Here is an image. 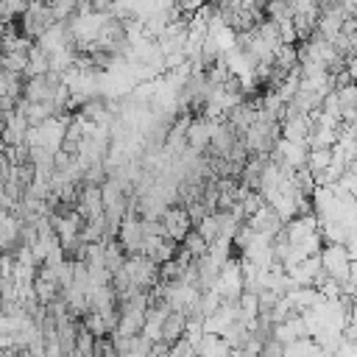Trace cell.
<instances>
[{
    "label": "cell",
    "mask_w": 357,
    "mask_h": 357,
    "mask_svg": "<svg viewBox=\"0 0 357 357\" xmlns=\"http://www.w3.org/2000/svg\"><path fill=\"white\" fill-rule=\"evenodd\" d=\"M53 92H56V90L48 84V78H45V76H31V78H26V87H23L26 101H31V103L53 101Z\"/></svg>",
    "instance_id": "10"
},
{
    "label": "cell",
    "mask_w": 357,
    "mask_h": 357,
    "mask_svg": "<svg viewBox=\"0 0 357 357\" xmlns=\"http://www.w3.org/2000/svg\"><path fill=\"white\" fill-rule=\"evenodd\" d=\"M260 354H263V357H285V343L271 335V338L263 343V351H260Z\"/></svg>",
    "instance_id": "22"
},
{
    "label": "cell",
    "mask_w": 357,
    "mask_h": 357,
    "mask_svg": "<svg viewBox=\"0 0 357 357\" xmlns=\"http://www.w3.org/2000/svg\"><path fill=\"white\" fill-rule=\"evenodd\" d=\"M126 274L131 276L134 288L148 290V288H153V285L159 282V263L151 260V257H145V254H128V260H126Z\"/></svg>",
    "instance_id": "3"
},
{
    "label": "cell",
    "mask_w": 357,
    "mask_h": 357,
    "mask_svg": "<svg viewBox=\"0 0 357 357\" xmlns=\"http://www.w3.org/2000/svg\"><path fill=\"white\" fill-rule=\"evenodd\" d=\"M95 343H98V338L81 324L78 326V338H76V351H81V354H90L92 357V351H95Z\"/></svg>",
    "instance_id": "21"
},
{
    "label": "cell",
    "mask_w": 357,
    "mask_h": 357,
    "mask_svg": "<svg viewBox=\"0 0 357 357\" xmlns=\"http://www.w3.org/2000/svg\"><path fill=\"white\" fill-rule=\"evenodd\" d=\"M120 249L126 254H142V243H145V232H142V218L137 215H126L120 229H117V238Z\"/></svg>",
    "instance_id": "4"
},
{
    "label": "cell",
    "mask_w": 357,
    "mask_h": 357,
    "mask_svg": "<svg viewBox=\"0 0 357 357\" xmlns=\"http://www.w3.org/2000/svg\"><path fill=\"white\" fill-rule=\"evenodd\" d=\"M185 332H188V313L170 310L165 324H162V340L165 343H176L178 338H185Z\"/></svg>",
    "instance_id": "9"
},
{
    "label": "cell",
    "mask_w": 357,
    "mask_h": 357,
    "mask_svg": "<svg viewBox=\"0 0 357 357\" xmlns=\"http://www.w3.org/2000/svg\"><path fill=\"white\" fill-rule=\"evenodd\" d=\"M51 9H53L56 23H70V20L76 17L78 0H51Z\"/></svg>",
    "instance_id": "18"
},
{
    "label": "cell",
    "mask_w": 357,
    "mask_h": 357,
    "mask_svg": "<svg viewBox=\"0 0 357 357\" xmlns=\"http://www.w3.org/2000/svg\"><path fill=\"white\" fill-rule=\"evenodd\" d=\"M48 70H51V53H48L40 42H34V45H31V51H28L26 78H31V76H45Z\"/></svg>",
    "instance_id": "11"
},
{
    "label": "cell",
    "mask_w": 357,
    "mask_h": 357,
    "mask_svg": "<svg viewBox=\"0 0 357 357\" xmlns=\"http://www.w3.org/2000/svg\"><path fill=\"white\" fill-rule=\"evenodd\" d=\"M254 232H260V235H268V238H274L276 232H282L285 229V221L279 218V213L271 207V204H265V207H260L249 221H246Z\"/></svg>",
    "instance_id": "6"
},
{
    "label": "cell",
    "mask_w": 357,
    "mask_h": 357,
    "mask_svg": "<svg viewBox=\"0 0 357 357\" xmlns=\"http://www.w3.org/2000/svg\"><path fill=\"white\" fill-rule=\"evenodd\" d=\"M56 26V17H53V9L51 3H31L26 9V15L20 17V31L28 37V40H40L45 31H51Z\"/></svg>",
    "instance_id": "1"
},
{
    "label": "cell",
    "mask_w": 357,
    "mask_h": 357,
    "mask_svg": "<svg viewBox=\"0 0 357 357\" xmlns=\"http://www.w3.org/2000/svg\"><path fill=\"white\" fill-rule=\"evenodd\" d=\"M193 229H196L207 243H215L218 235H221V213H210V215L201 218V224H196Z\"/></svg>",
    "instance_id": "14"
},
{
    "label": "cell",
    "mask_w": 357,
    "mask_h": 357,
    "mask_svg": "<svg viewBox=\"0 0 357 357\" xmlns=\"http://www.w3.org/2000/svg\"><path fill=\"white\" fill-rule=\"evenodd\" d=\"M340 3H343V12L349 17H357V0H340Z\"/></svg>",
    "instance_id": "23"
},
{
    "label": "cell",
    "mask_w": 357,
    "mask_h": 357,
    "mask_svg": "<svg viewBox=\"0 0 357 357\" xmlns=\"http://www.w3.org/2000/svg\"><path fill=\"white\" fill-rule=\"evenodd\" d=\"M263 12H265V17H268V20H274V23L293 20V9H290L288 0H268Z\"/></svg>",
    "instance_id": "16"
},
{
    "label": "cell",
    "mask_w": 357,
    "mask_h": 357,
    "mask_svg": "<svg viewBox=\"0 0 357 357\" xmlns=\"http://www.w3.org/2000/svg\"><path fill=\"white\" fill-rule=\"evenodd\" d=\"M67 357H90V354H81V351H70Z\"/></svg>",
    "instance_id": "25"
},
{
    "label": "cell",
    "mask_w": 357,
    "mask_h": 357,
    "mask_svg": "<svg viewBox=\"0 0 357 357\" xmlns=\"http://www.w3.org/2000/svg\"><path fill=\"white\" fill-rule=\"evenodd\" d=\"M182 249H185L190 257H196V260H199V257H204V254H207L210 243H207V240H204V238H201L196 229H190V232H188V238L182 240Z\"/></svg>",
    "instance_id": "17"
},
{
    "label": "cell",
    "mask_w": 357,
    "mask_h": 357,
    "mask_svg": "<svg viewBox=\"0 0 357 357\" xmlns=\"http://www.w3.org/2000/svg\"><path fill=\"white\" fill-rule=\"evenodd\" d=\"M59 293H62V285H59V282H51V279H42V276H37V279H34V296H37V301H40V304H51V301H56V299H59Z\"/></svg>",
    "instance_id": "13"
},
{
    "label": "cell",
    "mask_w": 357,
    "mask_h": 357,
    "mask_svg": "<svg viewBox=\"0 0 357 357\" xmlns=\"http://www.w3.org/2000/svg\"><path fill=\"white\" fill-rule=\"evenodd\" d=\"M162 224H165V229H167V238L176 240V243H182V240L188 238V232L193 229V221H190L185 204H170V207L162 213Z\"/></svg>",
    "instance_id": "5"
},
{
    "label": "cell",
    "mask_w": 357,
    "mask_h": 357,
    "mask_svg": "<svg viewBox=\"0 0 357 357\" xmlns=\"http://www.w3.org/2000/svg\"><path fill=\"white\" fill-rule=\"evenodd\" d=\"M0 81H3V67H0Z\"/></svg>",
    "instance_id": "27"
},
{
    "label": "cell",
    "mask_w": 357,
    "mask_h": 357,
    "mask_svg": "<svg viewBox=\"0 0 357 357\" xmlns=\"http://www.w3.org/2000/svg\"><path fill=\"white\" fill-rule=\"evenodd\" d=\"M332 148H310V156H307V167H310V173L318 178V176H324L326 173V167L332 165Z\"/></svg>",
    "instance_id": "12"
},
{
    "label": "cell",
    "mask_w": 357,
    "mask_h": 357,
    "mask_svg": "<svg viewBox=\"0 0 357 357\" xmlns=\"http://www.w3.org/2000/svg\"><path fill=\"white\" fill-rule=\"evenodd\" d=\"M238 307H240V318L251 324L260 315V296L254 290H243L240 299H238Z\"/></svg>",
    "instance_id": "15"
},
{
    "label": "cell",
    "mask_w": 357,
    "mask_h": 357,
    "mask_svg": "<svg viewBox=\"0 0 357 357\" xmlns=\"http://www.w3.org/2000/svg\"><path fill=\"white\" fill-rule=\"evenodd\" d=\"M240 357H263V354H257V351H246V349H240Z\"/></svg>",
    "instance_id": "24"
},
{
    "label": "cell",
    "mask_w": 357,
    "mask_h": 357,
    "mask_svg": "<svg viewBox=\"0 0 357 357\" xmlns=\"http://www.w3.org/2000/svg\"><path fill=\"white\" fill-rule=\"evenodd\" d=\"M26 67H28V53H3V70L26 76Z\"/></svg>",
    "instance_id": "20"
},
{
    "label": "cell",
    "mask_w": 357,
    "mask_h": 357,
    "mask_svg": "<svg viewBox=\"0 0 357 357\" xmlns=\"http://www.w3.org/2000/svg\"><path fill=\"white\" fill-rule=\"evenodd\" d=\"M221 304H224V296H221L215 288L201 290V315H204V318H207V315H213V313H218V310H221Z\"/></svg>",
    "instance_id": "19"
},
{
    "label": "cell",
    "mask_w": 357,
    "mask_h": 357,
    "mask_svg": "<svg viewBox=\"0 0 357 357\" xmlns=\"http://www.w3.org/2000/svg\"><path fill=\"white\" fill-rule=\"evenodd\" d=\"M42 3H51V0H42Z\"/></svg>",
    "instance_id": "28"
},
{
    "label": "cell",
    "mask_w": 357,
    "mask_h": 357,
    "mask_svg": "<svg viewBox=\"0 0 357 357\" xmlns=\"http://www.w3.org/2000/svg\"><path fill=\"white\" fill-rule=\"evenodd\" d=\"M28 3H42V0H28Z\"/></svg>",
    "instance_id": "26"
},
{
    "label": "cell",
    "mask_w": 357,
    "mask_h": 357,
    "mask_svg": "<svg viewBox=\"0 0 357 357\" xmlns=\"http://www.w3.org/2000/svg\"><path fill=\"white\" fill-rule=\"evenodd\" d=\"M313 128V115H293L282 120V137L290 142H307Z\"/></svg>",
    "instance_id": "8"
},
{
    "label": "cell",
    "mask_w": 357,
    "mask_h": 357,
    "mask_svg": "<svg viewBox=\"0 0 357 357\" xmlns=\"http://www.w3.org/2000/svg\"><path fill=\"white\" fill-rule=\"evenodd\" d=\"M210 140H213V120L210 117H193L190 126H188V145L199 153H204L210 148Z\"/></svg>",
    "instance_id": "7"
},
{
    "label": "cell",
    "mask_w": 357,
    "mask_h": 357,
    "mask_svg": "<svg viewBox=\"0 0 357 357\" xmlns=\"http://www.w3.org/2000/svg\"><path fill=\"white\" fill-rule=\"evenodd\" d=\"M321 268L326 271V276H332L335 282H346L349 279V271H351V257L346 251L343 243H324L321 249Z\"/></svg>",
    "instance_id": "2"
}]
</instances>
